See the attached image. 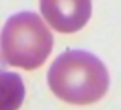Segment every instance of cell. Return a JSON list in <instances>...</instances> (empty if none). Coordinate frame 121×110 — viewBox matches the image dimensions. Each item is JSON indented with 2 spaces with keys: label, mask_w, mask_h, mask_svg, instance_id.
I'll use <instances>...</instances> for the list:
<instances>
[{
  "label": "cell",
  "mask_w": 121,
  "mask_h": 110,
  "mask_svg": "<svg viewBox=\"0 0 121 110\" xmlns=\"http://www.w3.org/2000/svg\"><path fill=\"white\" fill-rule=\"evenodd\" d=\"M48 85L56 97L69 104H94L108 91L110 77L104 62L92 53L67 49L51 64Z\"/></svg>",
  "instance_id": "cell-1"
},
{
  "label": "cell",
  "mask_w": 121,
  "mask_h": 110,
  "mask_svg": "<svg viewBox=\"0 0 121 110\" xmlns=\"http://www.w3.org/2000/svg\"><path fill=\"white\" fill-rule=\"evenodd\" d=\"M53 49V34L32 11L13 14L2 29L0 51L10 66L34 70L43 66Z\"/></svg>",
  "instance_id": "cell-2"
},
{
  "label": "cell",
  "mask_w": 121,
  "mask_h": 110,
  "mask_svg": "<svg viewBox=\"0 0 121 110\" xmlns=\"http://www.w3.org/2000/svg\"><path fill=\"white\" fill-rule=\"evenodd\" d=\"M40 11L54 31L73 34L83 29L92 14L91 0H40Z\"/></svg>",
  "instance_id": "cell-3"
},
{
  "label": "cell",
  "mask_w": 121,
  "mask_h": 110,
  "mask_svg": "<svg viewBox=\"0 0 121 110\" xmlns=\"http://www.w3.org/2000/svg\"><path fill=\"white\" fill-rule=\"evenodd\" d=\"M22 101V78L13 72H0V110H19Z\"/></svg>",
  "instance_id": "cell-4"
}]
</instances>
